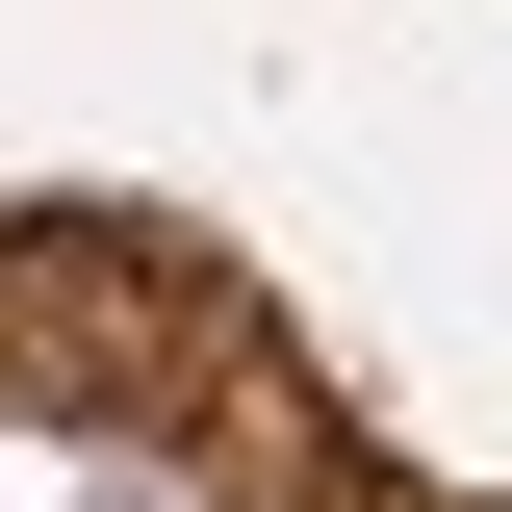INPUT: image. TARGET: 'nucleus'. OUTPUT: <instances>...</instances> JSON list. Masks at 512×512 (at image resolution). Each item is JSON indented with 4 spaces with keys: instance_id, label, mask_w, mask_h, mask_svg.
<instances>
[{
    "instance_id": "f257e3e1",
    "label": "nucleus",
    "mask_w": 512,
    "mask_h": 512,
    "mask_svg": "<svg viewBox=\"0 0 512 512\" xmlns=\"http://www.w3.org/2000/svg\"><path fill=\"white\" fill-rule=\"evenodd\" d=\"M256 359V308L180 231L128 205H26L0 231V410H77V436H205V384Z\"/></svg>"
}]
</instances>
